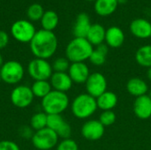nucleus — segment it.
<instances>
[{
    "label": "nucleus",
    "instance_id": "1",
    "mask_svg": "<svg viewBox=\"0 0 151 150\" xmlns=\"http://www.w3.org/2000/svg\"><path fill=\"white\" fill-rule=\"evenodd\" d=\"M58 38L52 31L40 29L29 42L30 50L36 58L49 59L57 51Z\"/></svg>",
    "mask_w": 151,
    "mask_h": 150
},
{
    "label": "nucleus",
    "instance_id": "2",
    "mask_svg": "<svg viewBox=\"0 0 151 150\" xmlns=\"http://www.w3.org/2000/svg\"><path fill=\"white\" fill-rule=\"evenodd\" d=\"M93 50L94 47L87 38L74 37L65 48V57L71 63L85 62L89 59Z\"/></svg>",
    "mask_w": 151,
    "mask_h": 150
},
{
    "label": "nucleus",
    "instance_id": "3",
    "mask_svg": "<svg viewBox=\"0 0 151 150\" xmlns=\"http://www.w3.org/2000/svg\"><path fill=\"white\" fill-rule=\"evenodd\" d=\"M96 99L88 93L77 95L71 104V111L73 116L80 119L90 118L97 110Z\"/></svg>",
    "mask_w": 151,
    "mask_h": 150
},
{
    "label": "nucleus",
    "instance_id": "4",
    "mask_svg": "<svg viewBox=\"0 0 151 150\" xmlns=\"http://www.w3.org/2000/svg\"><path fill=\"white\" fill-rule=\"evenodd\" d=\"M69 97L66 93L52 90L42 99V108L47 115L62 114L69 106Z\"/></svg>",
    "mask_w": 151,
    "mask_h": 150
},
{
    "label": "nucleus",
    "instance_id": "5",
    "mask_svg": "<svg viewBox=\"0 0 151 150\" xmlns=\"http://www.w3.org/2000/svg\"><path fill=\"white\" fill-rule=\"evenodd\" d=\"M25 74L23 65L16 60L4 62L0 68L1 80L9 85L18 84L21 81Z\"/></svg>",
    "mask_w": 151,
    "mask_h": 150
},
{
    "label": "nucleus",
    "instance_id": "6",
    "mask_svg": "<svg viewBox=\"0 0 151 150\" xmlns=\"http://www.w3.org/2000/svg\"><path fill=\"white\" fill-rule=\"evenodd\" d=\"M59 137L51 129L45 127L34 133L31 139L33 146L38 150H50L58 144Z\"/></svg>",
    "mask_w": 151,
    "mask_h": 150
},
{
    "label": "nucleus",
    "instance_id": "7",
    "mask_svg": "<svg viewBox=\"0 0 151 150\" xmlns=\"http://www.w3.org/2000/svg\"><path fill=\"white\" fill-rule=\"evenodd\" d=\"M35 33V27L28 19L16 20L11 27V34L16 41L21 43L30 42Z\"/></svg>",
    "mask_w": 151,
    "mask_h": 150
},
{
    "label": "nucleus",
    "instance_id": "8",
    "mask_svg": "<svg viewBox=\"0 0 151 150\" xmlns=\"http://www.w3.org/2000/svg\"><path fill=\"white\" fill-rule=\"evenodd\" d=\"M27 72L34 80H49L53 73V69L48 60L35 57L29 62Z\"/></svg>",
    "mask_w": 151,
    "mask_h": 150
},
{
    "label": "nucleus",
    "instance_id": "9",
    "mask_svg": "<svg viewBox=\"0 0 151 150\" xmlns=\"http://www.w3.org/2000/svg\"><path fill=\"white\" fill-rule=\"evenodd\" d=\"M34 94L31 90V88L26 85H19L15 87L10 95L12 103L19 109H25L31 105L34 101Z\"/></svg>",
    "mask_w": 151,
    "mask_h": 150
},
{
    "label": "nucleus",
    "instance_id": "10",
    "mask_svg": "<svg viewBox=\"0 0 151 150\" xmlns=\"http://www.w3.org/2000/svg\"><path fill=\"white\" fill-rule=\"evenodd\" d=\"M86 90L88 95L97 98L107 91V80L105 76L100 72L90 73L85 83Z\"/></svg>",
    "mask_w": 151,
    "mask_h": 150
},
{
    "label": "nucleus",
    "instance_id": "11",
    "mask_svg": "<svg viewBox=\"0 0 151 150\" xmlns=\"http://www.w3.org/2000/svg\"><path fill=\"white\" fill-rule=\"evenodd\" d=\"M47 127L53 130L59 138L65 140L69 139L72 134L71 126L64 119L60 114L48 115Z\"/></svg>",
    "mask_w": 151,
    "mask_h": 150
},
{
    "label": "nucleus",
    "instance_id": "12",
    "mask_svg": "<svg viewBox=\"0 0 151 150\" xmlns=\"http://www.w3.org/2000/svg\"><path fill=\"white\" fill-rule=\"evenodd\" d=\"M104 134V126L99 120L91 119L85 122L81 127V135L88 141H95L100 140Z\"/></svg>",
    "mask_w": 151,
    "mask_h": 150
},
{
    "label": "nucleus",
    "instance_id": "13",
    "mask_svg": "<svg viewBox=\"0 0 151 150\" xmlns=\"http://www.w3.org/2000/svg\"><path fill=\"white\" fill-rule=\"evenodd\" d=\"M68 74L73 82L77 84H85L90 75V72L88 66L84 62H80L71 63L68 69Z\"/></svg>",
    "mask_w": 151,
    "mask_h": 150
},
{
    "label": "nucleus",
    "instance_id": "14",
    "mask_svg": "<svg viewBox=\"0 0 151 150\" xmlns=\"http://www.w3.org/2000/svg\"><path fill=\"white\" fill-rule=\"evenodd\" d=\"M134 113L140 119H149L151 117V98L147 95L136 97L134 102Z\"/></svg>",
    "mask_w": 151,
    "mask_h": 150
},
{
    "label": "nucleus",
    "instance_id": "15",
    "mask_svg": "<svg viewBox=\"0 0 151 150\" xmlns=\"http://www.w3.org/2000/svg\"><path fill=\"white\" fill-rule=\"evenodd\" d=\"M50 83L53 90L66 93L72 88L73 82L67 72H54L50 79Z\"/></svg>",
    "mask_w": 151,
    "mask_h": 150
},
{
    "label": "nucleus",
    "instance_id": "16",
    "mask_svg": "<svg viewBox=\"0 0 151 150\" xmlns=\"http://www.w3.org/2000/svg\"><path fill=\"white\" fill-rule=\"evenodd\" d=\"M130 31L133 35L140 39H148L151 37V23L142 18L134 19L130 24Z\"/></svg>",
    "mask_w": 151,
    "mask_h": 150
},
{
    "label": "nucleus",
    "instance_id": "17",
    "mask_svg": "<svg viewBox=\"0 0 151 150\" xmlns=\"http://www.w3.org/2000/svg\"><path fill=\"white\" fill-rule=\"evenodd\" d=\"M104 41L108 47L113 49L119 48L125 42V34L120 27L112 26L106 30Z\"/></svg>",
    "mask_w": 151,
    "mask_h": 150
},
{
    "label": "nucleus",
    "instance_id": "18",
    "mask_svg": "<svg viewBox=\"0 0 151 150\" xmlns=\"http://www.w3.org/2000/svg\"><path fill=\"white\" fill-rule=\"evenodd\" d=\"M89 17L85 12H81L77 15L75 24L73 26V34L75 37L86 38L91 27Z\"/></svg>",
    "mask_w": 151,
    "mask_h": 150
},
{
    "label": "nucleus",
    "instance_id": "19",
    "mask_svg": "<svg viewBox=\"0 0 151 150\" xmlns=\"http://www.w3.org/2000/svg\"><path fill=\"white\" fill-rule=\"evenodd\" d=\"M127 90L131 95L139 97L147 95V93L149 92V87L146 81H144V80L138 77H134L127 81Z\"/></svg>",
    "mask_w": 151,
    "mask_h": 150
},
{
    "label": "nucleus",
    "instance_id": "20",
    "mask_svg": "<svg viewBox=\"0 0 151 150\" xmlns=\"http://www.w3.org/2000/svg\"><path fill=\"white\" fill-rule=\"evenodd\" d=\"M96 99L97 108L104 111H112L118 104V96L112 91H106Z\"/></svg>",
    "mask_w": 151,
    "mask_h": 150
},
{
    "label": "nucleus",
    "instance_id": "21",
    "mask_svg": "<svg viewBox=\"0 0 151 150\" xmlns=\"http://www.w3.org/2000/svg\"><path fill=\"white\" fill-rule=\"evenodd\" d=\"M118 0H96L95 2L94 8L98 15L106 17L114 13L118 8Z\"/></svg>",
    "mask_w": 151,
    "mask_h": 150
},
{
    "label": "nucleus",
    "instance_id": "22",
    "mask_svg": "<svg viewBox=\"0 0 151 150\" xmlns=\"http://www.w3.org/2000/svg\"><path fill=\"white\" fill-rule=\"evenodd\" d=\"M105 33L106 30L101 24L95 23L91 25L86 38L93 46H98L104 43L105 40Z\"/></svg>",
    "mask_w": 151,
    "mask_h": 150
},
{
    "label": "nucleus",
    "instance_id": "23",
    "mask_svg": "<svg viewBox=\"0 0 151 150\" xmlns=\"http://www.w3.org/2000/svg\"><path fill=\"white\" fill-rule=\"evenodd\" d=\"M109 51V48L107 46V44L102 43L98 46H96V49H94L90 57H89V61L92 65H96V66H101L103 65H104L105 61H106V57Z\"/></svg>",
    "mask_w": 151,
    "mask_h": 150
},
{
    "label": "nucleus",
    "instance_id": "24",
    "mask_svg": "<svg viewBox=\"0 0 151 150\" xmlns=\"http://www.w3.org/2000/svg\"><path fill=\"white\" fill-rule=\"evenodd\" d=\"M40 21H41L42 29L53 32V30L58 25L59 18L56 11H54L52 10H48V11H44Z\"/></svg>",
    "mask_w": 151,
    "mask_h": 150
},
{
    "label": "nucleus",
    "instance_id": "25",
    "mask_svg": "<svg viewBox=\"0 0 151 150\" xmlns=\"http://www.w3.org/2000/svg\"><path fill=\"white\" fill-rule=\"evenodd\" d=\"M135 60L142 67H151V45L140 47L135 53Z\"/></svg>",
    "mask_w": 151,
    "mask_h": 150
},
{
    "label": "nucleus",
    "instance_id": "26",
    "mask_svg": "<svg viewBox=\"0 0 151 150\" xmlns=\"http://www.w3.org/2000/svg\"><path fill=\"white\" fill-rule=\"evenodd\" d=\"M30 88L35 97L42 99L52 91V88L49 80H35Z\"/></svg>",
    "mask_w": 151,
    "mask_h": 150
},
{
    "label": "nucleus",
    "instance_id": "27",
    "mask_svg": "<svg viewBox=\"0 0 151 150\" xmlns=\"http://www.w3.org/2000/svg\"><path fill=\"white\" fill-rule=\"evenodd\" d=\"M47 118L48 115L45 112H37L34 114L30 120L31 128L36 132L47 127Z\"/></svg>",
    "mask_w": 151,
    "mask_h": 150
},
{
    "label": "nucleus",
    "instance_id": "28",
    "mask_svg": "<svg viewBox=\"0 0 151 150\" xmlns=\"http://www.w3.org/2000/svg\"><path fill=\"white\" fill-rule=\"evenodd\" d=\"M44 11H45L43 10L42 6L40 4L35 3L28 6L27 10V16L28 18V20H30L31 22L38 21V20H41Z\"/></svg>",
    "mask_w": 151,
    "mask_h": 150
},
{
    "label": "nucleus",
    "instance_id": "29",
    "mask_svg": "<svg viewBox=\"0 0 151 150\" xmlns=\"http://www.w3.org/2000/svg\"><path fill=\"white\" fill-rule=\"evenodd\" d=\"M70 65V61L66 57H58L51 65L55 72H68Z\"/></svg>",
    "mask_w": 151,
    "mask_h": 150
},
{
    "label": "nucleus",
    "instance_id": "30",
    "mask_svg": "<svg viewBox=\"0 0 151 150\" xmlns=\"http://www.w3.org/2000/svg\"><path fill=\"white\" fill-rule=\"evenodd\" d=\"M100 123L105 127L113 125L116 121V114L113 111H104L99 116Z\"/></svg>",
    "mask_w": 151,
    "mask_h": 150
},
{
    "label": "nucleus",
    "instance_id": "31",
    "mask_svg": "<svg viewBox=\"0 0 151 150\" xmlns=\"http://www.w3.org/2000/svg\"><path fill=\"white\" fill-rule=\"evenodd\" d=\"M56 150H79V146L74 140L69 138L62 140L57 145Z\"/></svg>",
    "mask_w": 151,
    "mask_h": 150
},
{
    "label": "nucleus",
    "instance_id": "32",
    "mask_svg": "<svg viewBox=\"0 0 151 150\" xmlns=\"http://www.w3.org/2000/svg\"><path fill=\"white\" fill-rule=\"evenodd\" d=\"M0 150H20L18 144L12 141H1Z\"/></svg>",
    "mask_w": 151,
    "mask_h": 150
},
{
    "label": "nucleus",
    "instance_id": "33",
    "mask_svg": "<svg viewBox=\"0 0 151 150\" xmlns=\"http://www.w3.org/2000/svg\"><path fill=\"white\" fill-rule=\"evenodd\" d=\"M33 131H34V130L31 128V126H22V127L19 129V134H20L21 137H23V138H25V139H28V138L32 139L33 134H34V132H33Z\"/></svg>",
    "mask_w": 151,
    "mask_h": 150
},
{
    "label": "nucleus",
    "instance_id": "34",
    "mask_svg": "<svg viewBox=\"0 0 151 150\" xmlns=\"http://www.w3.org/2000/svg\"><path fill=\"white\" fill-rule=\"evenodd\" d=\"M9 43V34L4 31L0 30V50L4 49Z\"/></svg>",
    "mask_w": 151,
    "mask_h": 150
},
{
    "label": "nucleus",
    "instance_id": "35",
    "mask_svg": "<svg viewBox=\"0 0 151 150\" xmlns=\"http://www.w3.org/2000/svg\"><path fill=\"white\" fill-rule=\"evenodd\" d=\"M147 77H148V79L151 80V67L150 68H148V72H147Z\"/></svg>",
    "mask_w": 151,
    "mask_h": 150
},
{
    "label": "nucleus",
    "instance_id": "36",
    "mask_svg": "<svg viewBox=\"0 0 151 150\" xmlns=\"http://www.w3.org/2000/svg\"><path fill=\"white\" fill-rule=\"evenodd\" d=\"M4 58H3V56L1 55V53H0V68L2 67V65H4Z\"/></svg>",
    "mask_w": 151,
    "mask_h": 150
},
{
    "label": "nucleus",
    "instance_id": "37",
    "mask_svg": "<svg viewBox=\"0 0 151 150\" xmlns=\"http://www.w3.org/2000/svg\"><path fill=\"white\" fill-rule=\"evenodd\" d=\"M127 1H128V0H118V3H119V4H125Z\"/></svg>",
    "mask_w": 151,
    "mask_h": 150
},
{
    "label": "nucleus",
    "instance_id": "38",
    "mask_svg": "<svg viewBox=\"0 0 151 150\" xmlns=\"http://www.w3.org/2000/svg\"><path fill=\"white\" fill-rule=\"evenodd\" d=\"M148 95H149V96H150V97L151 98V89L150 90V91H149V94H148Z\"/></svg>",
    "mask_w": 151,
    "mask_h": 150
},
{
    "label": "nucleus",
    "instance_id": "39",
    "mask_svg": "<svg viewBox=\"0 0 151 150\" xmlns=\"http://www.w3.org/2000/svg\"><path fill=\"white\" fill-rule=\"evenodd\" d=\"M86 1H88V2H96V0H86Z\"/></svg>",
    "mask_w": 151,
    "mask_h": 150
},
{
    "label": "nucleus",
    "instance_id": "40",
    "mask_svg": "<svg viewBox=\"0 0 151 150\" xmlns=\"http://www.w3.org/2000/svg\"><path fill=\"white\" fill-rule=\"evenodd\" d=\"M0 81H1V77H0Z\"/></svg>",
    "mask_w": 151,
    "mask_h": 150
}]
</instances>
